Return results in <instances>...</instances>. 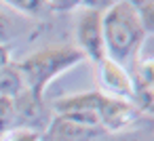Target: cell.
<instances>
[{"label": "cell", "mask_w": 154, "mask_h": 141, "mask_svg": "<svg viewBox=\"0 0 154 141\" xmlns=\"http://www.w3.org/2000/svg\"><path fill=\"white\" fill-rule=\"evenodd\" d=\"M101 30H103L106 57L122 68L129 59H133L139 53L148 36L137 19L135 4L129 0L110 2V7L103 11L101 17Z\"/></svg>", "instance_id": "6da1fadb"}, {"label": "cell", "mask_w": 154, "mask_h": 141, "mask_svg": "<svg viewBox=\"0 0 154 141\" xmlns=\"http://www.w3.org/2000/svg\"><path fill=\"white\" fill-rule=\"evenodd\" d=\"M85 61V55L72 46V44H59V46H47L42 51L32 53L28 59L19 61L17 68L23 76L26 91L34 97L45 101V91L49 82H53L63 72H70L78 63Z\"/></svg>", "instance_id": "7a4b0ae2"}, {"label": "cell", "mask_w": 154, "mask_h": 141, "mask_svg": "<svg viewBox=\"0 0 154 141\" xmlns=\"http://www.w3.org/2000/svg\"><path fill=\"white\" fill-rule=\"evenodd\" d=\"M53 116H63V114H74V112H91L99 120V128L106 133H116L129 126L135 118H139V112L133 103L112 99L101 95L99 91H89V93H76L61 97L53 103L51 107Z\"/></svg>", "instance_id": "3957f363"}, {"label": "cell", "mask_w": 154, "mask_h": 141, "mask_svg": "<svg viewBox=\"0 0 154 141\" xmlns=\"http://www.w3.org/2000/svg\"><path fill=\"white\" fill-rule=\"evenodd\" d=\"M110 7V4H108ZM106 7V9H108ZM101 7L85 4L78 11L76 17V28H74V38H76V49L85 55V59L93 61L99 65L106 59V46H103V30H101V17L103 11Z\"/></svg>", "instance_id": "277c9868"}, {"label": "cell", "mask_w": 154, "mask_h": 141, "mask_svg": "<svg viewBox=\"0 0 154 141\" xmlns=\"http://www.w3.org/2000/svg\"><path fill=\"white\" fill-rule=\"evenodd\" d=\"M97 84H99L97 91L101 95L133 103V97H135L133 76L127 72V68L114 63L108 57L97 65Z\"/></svg>", "instance_id": "5b68a950"}, {"label": "cell", "mask_w": 154, "mask_h": 141, "mask_svg": "<svg viewBox=\"0 0 154 141\" xmlns=\"http://www.w3.org/2000/svg\"><path fill=\"white\" fill-rule=\"evenodd\" d=\"M15 107H17V122L19 128H28V130H36L40 135L47 133L51 120H53V112L51 107H47L45 101L34 99L28 91H23L17 99H15Z\"/></svg>", "instance_id": "8992f818"}, {"label": "cell", "mask_w": 154, "mask_h": 141, "mask_svg": "<svg viewBox=\"0 0 154 141\" xmlns=\"http://www.w3.org/2000/svg\"><path fill=\"white\" fill-rule=\"evenodd\" d=\"M45 135L49 137V141H91L97 135H101V130L76 124V122L66 120L61 116H53V120H51Z\"/></svg>", "instance_id": "52a82bcc"}, {"label": "cell", "mask_w": 154, "mask_h": 141, "mask_svg": "<svg viewBox=\"0 0 154 141\" xmlns=\"http://www.w3.org/2000/svg\"><path fill=\"white\" fill-rule=\"evenodd\" d=\"M26 91V82H23V76L17 68V63H9L2 72H0V95L2 97H11V99H17L21 93Z\"/></svg>", "instance_id": "ba28073f"}, {"label": "cell", "mask_w": 154, "mask_h": 141, "mask_svg": "<svg viewBox=\"0 0 154 141\" xmlns=\"http://www.w3.org/2000/svg\"><path fill=\"white\" fill-rule=\"evenodd\" d=\"M15 128H19L15 99L0 95V139L5 135H9L11 130H15Z\"/></svg>", "instance_id": "9c48e42d"}, {"label": "cell", "mask_w": 154, "mask_h": 141, "mask_svg": "<svg viewBox=\"0 0 154 141\" xmlns=\"http://www.w3.org/2000/svg\"><path fill=\"white\" fill-rule=\"evenodd\" d=\"M17 34H19L17 19H13L11 13L5 9V4L0 2V44H9Z\"/></svg>", "instance_id": "30bf717a"}, {"label": "cell", "mask_w": 154, "mask_h": 141, "mask_svg": "<svg viewBox=\"0 0 154 141\" xmlns=\"http://www.w3.org/2000/svg\"><path fill=\"white\" fill-rule=\"evenodd\" d=\"M137 11V19L143 28V32L150 36L154 32V2L152 0H143V2H133Z\"/></svg>", "instance_id": "8fae6325"}, {"label": "cell", "mask_w": 154, "mask_h": 141, "mask_svg": "<svg viewBox=\"0 0 154 141\" xmlns=\"http://www.w3.org/2000/svg\"><path fill=\"white\" fill-rule=\"evenodd\" d=\"M0 141H42V135L36 130H28V128H15L9 135H5Z\"/></svg>", "instance_id": "7c38bea8"}, {"label": "cell", "mask_w": 154, "mask_h": 141, "mask_svg": "<svg viewBox=\"0 0 154 141\" xmlns=\"http://www.w3.org/2000/svg\"><path fill=\"white\" fill-rule=\"evenodd\" d=\"M11 63V49L9 44H0V72Z\"/></svg>", "instance_id": "4fadbf2b"}]
</instances>
